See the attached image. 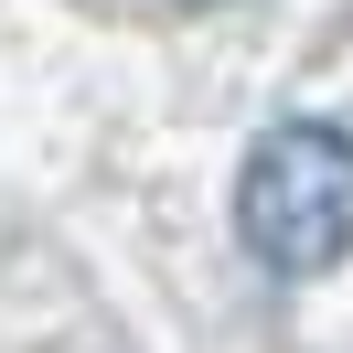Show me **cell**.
Masks as SVG:
<instances>
[{"instance_id": "obj_1", "label": "cell", "mask_w": 353, "mask_h": 353, "mask_svg": "<svg viewBox=\"0 0 353 353\" xmlns=\"http://www.w3.org/2000/svg\"><path fill=\"white\" fill-rule=\"evenodd\" d=\"M236 246L268 279H321L353 257V129L279 118L236 172Z\"/></svg>"}]
</instances>
